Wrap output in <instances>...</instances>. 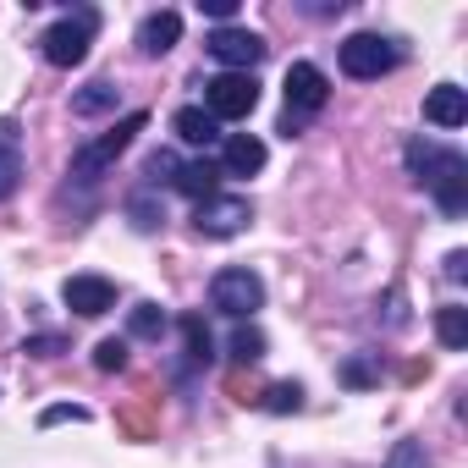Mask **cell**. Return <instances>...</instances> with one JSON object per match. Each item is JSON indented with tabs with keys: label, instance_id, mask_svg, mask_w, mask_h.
I'll list each match as a JSON object with an SVG mask.
<instances>
[{
	"label": "cell",
	"instance_id": "obj_2",
	"mask_svg": "<svg viewBox=\"0 0 468 468\" xmlns=\"http://www.w3.org/2000/svg\"><path fill=\"white\" fill-rule=\"evenodd\" d=\"M94 28H100V12L94 6H78V12H67L61 23H50L45 28V61L50 67H83L89 61V45H94Z\"/></svg>",
	"mask_w": 468,
	"mask_h": 468
},
{
	"label": "cell",
	"instance_id": "obj_12",
	"mask_svg": "<svg viewBox=\"0 0 468 468\" xmlns=\"http://www.w3.org/2000/svg\"><path fill=\"white\" fill-rule=\"evenodd\" d=\"M424 122H430V127H446V133L463 127V122H468V94H463L457 83H435V89L424 94Z\"/></svg>",
	"mask_w": 468,
	"mask_h": 468
},
{
	"label": "cell",
	"instance_id": "obj_9",
	"mask_svg": "<svg viewBox=\"0 0 468 468\" xmlns=\"http://www.w3.org/2000/svg\"><path fill=\"white\" fill-rule=\"evenodd\" d=\"M325 100H331V78L314 67V61H292L287 67V116H314V111H325Z\"/></svg>",
	"mask_w": 468,
	"mask_h": 468
},
{
	"label": "cell",
	"instance_id": "obj_31",
	"mask_svg": "<svg viewBox=\"0 0 468 468\" xmlns=\"http://www.w3.org/2000/svg\"><path fill=\"white\" fill-rule=\"evenodd\" d=\"M463 276H468V254L452 249V254H446V282H463Z\"/></svg>",
	"mask_w": 468,
	"mask_h": 468
},
{
	"label": "cell",
	"instance_id": "obj_14",
	"mask_svg": "<svg viewBox=\"0 0 468 468\" xmlns=\"http://www.w3.org/2000/svg\"><path fill=\"white\" fill-rule=\"evenodd\" d=\"M171 127H176V138L193 144V149H209V144L220 138V122H215L204 105H182V111L171 116Z\"/></svg>",
	"mask_w": 468,
	"mask_h": 468
},
{
	"label": "cell",
	"instance_id": "obj_13",
	"mask_svg": "<svg viewBox=\"0 0 468 468\" xmlns=\"http://www.w3.org/2000/svg\"><path fill=\"white\" fill-rule=\"evenodd\" d=\"M176 39H182V12H149L138 23V50L144 56H165Z\"/></svg>",
	"mask_w": 468,
	"mask_h": 468
},
{
	"label": "cell",
	"instance_id": "obj_32",
	"mask_svg": "<svg viewBox=\"0 0 468 468\" xmlns=\"http://www.w3.org/2000/svg\"><path fill=\"white\" fill-rule=\"evenodd\" d=\"M0 149H17V122H0Z\"/></svg>",
	"mask_w": 468,
	"mask_h": 468
},
{
	"label": "cell",
	"instance_id": "obj_28",
	"mask_svg": "<svg viewBox=\"0 0 468 468\" xmlns=\"http://www.w3.org/2000/svg\"><path fill=\"white\" fill-rule=\"evenodd\" d=\"M67 419H72V424H83V419H89V408H78V402H56V408H45V413H39V424H45V430H50V424H67Z\"/></svg>",
	"mask_w": 468,
	"mask_h": 468
},
{
	"label": "cell",
	"instance_id": "obj_22",
	"mask_svg": "<svg viewBox=\"0 0 468 468\" xmlns=\"http://www.w3.org/2000/svg\"><path fill=\"white\" fill-rule=\"evenodd\" d=\"M176 171H182V160H176L171 149H154V154L144 160V187H160V182H176Z\"/></svg>",
	"mask_w": 468,
	"mask_h": 468
},
{
	"label": "cell",
	"instance_id": "obj_4",
	"mask_svg": "<svg viewBox=\"0 0 468 468\" xmlns=\"http://www.w3.org/2000/svg\"><path fill=\"white\" fill-rule=\"evenodd\" d=\"M209 303H215L220 314H231V320H249L254 309H265V282H260L254 271H243V265H226V271H215V282H209Z\"/></svg>",
	"mask_w": 468,
	"mask_h": 468
},
{
	"label": "cell",
	"instance_id": "obj_3",
	"mask_svg": "<svg viewBox=\"0 0 468 468\" xmlns=\"http://www.w3.org/2000/svg\"><path fill=\"white\" fill-rule=\"evenodd\" d=\"M144 127H149V116H144V111H133V116H122V122H116L105 138L83 144V149L72 154V182H83V187H89V182H100V176L111 171V160H116V154H122V149H127V144H133Z\"/></svg>",
	"mask_w": 468,
	"mask_h": 468
},
{
	"label": "cell",
	"instance_id": "obj_29",
	"mask_svg": "<svg viewBox=\"0 0 468 468\" xmlns=\"http://www.w3.org/2000/svg\"><path fill=\"white\" fill-rule=\"evenodd\" d=\"M342 380H347V386H375V364H369V358H347V364H342Z\"/></svg>",
	"mask_w": 468,
	"mask_h": 468
},
{
	"label": "cell",
	"instance_id": "obj_26",
	"mask_svg": "<svg viewBox=\"0 0 468 468\" xmlns=\"http://www.w3.org/2000/svg\"><path fill=\"white\" fill-rule=\"evenodd\" d=\"M94 369H105V375H116V369H127V342H116V336H105V342L94 347Z\"/></svg>",
	"mask_w": 468,
	"mask_h": 468
},
{
	"label": "cell",
	"instance_id": "obj_6",
	"mask_svg": "<svg viewBox=\"0 0 468 468\" xmlns=\"http://www.w3.org/2000/svg\"><path fill=\"white\" fill-rule=\"evenodd\" d=\"M397 61H402V50H397V39H386V34H353V39H342V72L358 78V83L386 78Z\"/></svg>",
	"mask_w": 468,
	"mask_h": 468
},
{
	"label": "cell",
	"instance_id": "obj_1",
	"mask_svg": "<svg viewBox=\"0 0 468 468\" xmlns=\"http://www.w3.org/2000/svg\"><path fill=\"white\" fill-rule=\"evenodd\" d=\"M408 171H413V182L430 187V198L441 204V215L457 220V215L468 209V160H463L457 149L413 138V144H408Z\"/></svg>",
	"mask_w": 468,
	"mask_h": 468
},
{
	"label": "cell",
	"instance_id": "obj_11",
	"mask_svg": "<svg viewBox=\"0 0 468 468\" xmlns=\"http://www.w3.org/2000/svg\"><path fill=\"white\" fill-rule=\"evenodd\" d=\"M220 176H254V171H265V138H254V133H231L226 144H220Z\"/></svg>",
	"mask_w": 468,
	"mask_h": 468
},
{
	"label": "cell",
	"instance_id": "obj_15",
	"mask_svg": "<svg viewBox=\"0 0 468 468\" xmlns=\"http://www.w3.org/2000/svg\"><path fill=\"white\" fill-rule=\"evenodd\" d=\"M176 193H187V198H215V187H220V165L215 160H187L182 171H176V182H171Z\"/></svg>",
	"mask_w": 468,
	"mask_h": 468
},
{
	"label": "cell",
	"instance_id": "obj_8",
	"mask_svg": "<svg viewBox=\"0 0 468 468\" xmlns=\"http://www.w3.org/2000/svg\"><path fill=\"white\" fill-rule=\"evenodd\" d=\"M254 220V204L238 198V193H215L193 209V226H198V238H238V231Z\"/></svg>",
	"mask_w": 468,
	"mask_h": 468
},
{
	"label": "cell",
	"instance_id": "obj_21",
	"mask_svg": "<svg viewBox=\"0 0 468 468\" xmlns=\"http://www.w3.org/2000/svg\"><path fill=\"white\" fill-rule=\"evenodd\" d=\"M260 408H265V413H298V408H303V386H298V380H276V386L260 397Z\"/></svg>",
	"mask_w": 468,
	"mask_h": 468
},
{
	"label": "cell",
	"instance_id": "obj_30",
	"mask_svg": "<svg viewBox=\"0 0 468 468\" xmlns=\"http://www.w3.org/2000/svg\"><path fill=\"white\" fill-rule=\"evenodd\" d=\"M198 12L215 17V28H226L231 17H238V0H198Z\"/></svg>",
	"mask_w": 468,
	"mask_h": 468
},
{
	"label": "cell",
	"instance_id": "obj_20",
	"mask_svg": "<svg viewBox=\"0 0 468 468\" xmlns=\"http://www.w3.org/2000/svg\"><path fill=\"white\" fill-rule=\"evenodd\" d=\"M127 215H133V226H138V231L165 226V204H154V187H138V193L127 198Z\"/></svg>",
	"mask_w": 468,
	"mask_h": 468
},
{
	"label": "cell",
	"instance_id": "obj_27",
	"mask_svg": "<svg viewBox=\"0 0 468 468\" xmlns=\"http://www.w3.org/2000/svg\"><path fill=\"white\" fill-rule=\"evenodd\" d=\"M23 353H28V358H61V353H67V336H56V331L28 336V342H23Z\"/></svg>",
	"mask_w": 468,
	"mask_h": 468
},
{
	"label": "cell",
	"instance_id": "obj_7",
	"mask_svg": "<svg viewBox=\"0 0 468 468\" xmlns=\"http://www.w3.org/2000/svg\"><path fill=\"white\" fill-rule=\"evenodd\" d=\"M204 50L220 61V67H231V72H254L260 61H265V39L254 34V28H238V23H226V28H215L209 39H204Z\"/></svg>",
	"mask_w": 468,
	"mask_h": 468
},
{
	"label": "cell",
	"instance_id": "obj_5",
	"mask_svg": "<svg viewBox=\"0 0 468 468\" xmlns=\"http://www.w3.org/2000/svg\"><path fill=\"white\" fill-rule=\"evenodd\" d=\"M254 105H260L254 72H220L204 83V111L215 122H243V116H254Z\"/></svg>",
	"mask_w": 468,
	"mask_h": 468
},
{
	"label": "cell",
	"instance_id": "obj_18",
	"mask_svg": "<svg viewBox=\"0 0 468 468\" xmlns=\"http://www.w3.org/2000/svg\"><path fill=\"white\" fill-rule=\"evenodd\" d=\"M165 325H171V314H165L160 303H133V309H127V331L144 336V342H160Z\"/></svg>",
	"mask_w": 468,
	"mask_h": 468
},
{
	"label": "cell",
	"instance_id": "obj_17",
	"mask_svg": "<svg viewBox=\"0 0 468 468\" xmlns=\"http://www.w3.org/2000/svg\"><path fill=\"white\" fill-rule=\"evenodd\" d=\"M116 100H122V89L111 78H94L89 89L72 94V116H105V111H116Z\"/></svg>",
	"mask_w": 468,
	"mask_h": 468
},
{
	"label": "cell",
	"instance_id": "obj_23",
	"mask_svg": "<svg viewBox=\"0 0 468 468\" xmlns=\"http://www.w3.org/2000/svg\"><path fill=\"white\" fill-rule=\"evenodd\" d=\"M231 358H238V364H260L265 358V336L254 325H238V331H231Z\"/></svg>",
	"mask_w": 468,
	"mask_h": 468
},
{
	"label": "cell",
	"instance_id": "obj_24",
	"mask_svg": "<svg viewBox=\"0 0 468 468\" xmlns=\"http://www.w3.org/2000/svg\"><path fill=\"white\" fill-rule=\"evenodd\" d=\"M386 468H430L424 441H397V446H391V457H386Z\"/></svg>",
	"mask_w": 468,
	"mask_h": 468
},
{
	"label": "cell",
	"instance_id": "obj_25",
	"mask_svg": "<svg viewBox=\"0 0 468 468\" xmlns=\"http://www.w3.org/2000/svg\"><path fill=\"white\" fill-rule=\"evenodd\" d=\"M23 182V149H0V198H12Z\"/></svg>",
	"mask_w": 468,
	"mask_h": 468
},
{
	"label": "cell",
	"instance_id": "obj_10",
	"mask_svg": "<svg viewBox=\"0 0 468 468\" xmlns=\"http://www.w3.org/2000/svg\"><path fill=\"white\" fill-rule=\"evenodd\" d=\"M61 298H67V309H72V314L100 320V314H111V309H116V282H105V276H67Z\"/></svg>",
	"mask_w": 468,
	"mask_h": 468
},
{
	"label": "cell",
	"instance_id": "obj_19",
	"mask_svg": "<svg viewBox=\"0 0 468 468\" xmlns=\"http://www.w3.org/2000/svg\"><path fill=\"white\" fill-rule=\"evenodd\" d=\"M435 336H441V347H468V309L463 303H446V309H435Z\"/></svg>",
	"mask_w": 468,
	"mask_h": 468
},
{
	"label": "cell",
	"instance_id": "obj_16",
	"mask_svg": "<svg viewBox=\"0 0 468 468\" xmlns=\"http://www.w3.org/2000/svg\"><path fill=\"white\" fill-rule=\"evenodd\" d=\"M176 331H182V358H187V369H209V358H215L209 325H204L198 314H182V320H176Z\"/></svg>",
	"mask_w": 468,
	"mask_h": 468
}]
</instances>
